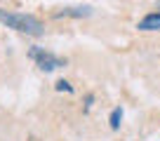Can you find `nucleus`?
I'll return each instance as SVG.
<instances>
[{"label":"nucleus","mask_w":160,"mask_h":141,"mask_svg":"<svg viewBox=\"0 0 160 141\" xmlns=\"http://www.w3.org/2000/svg\"><path fill=\"white\" fill-rule=\"evenodd\" d=\"M92 14V7H64V10L52 12V17H71V19H85V17Z\"/></svg>","instance_id":"3"},{"label":"nucleus","mask_w":160,"mask_h":141,"mask_svg":"<svg viewBox=\"0 0 160 141\" xmlns=\"http://www.w3.org/2000/svg\"><path fill=\"white\" fill-rule=\"evenodd\" d=\"M31 59L38 61V66L45 70V73H50V70H54V68H59V66H64V61H61L59 56H54L52 52L40 50V47H33V50H31Z\"/></svg>","instance_id":"2"},{"label":"nucleus","mask_w":160,"mask_h":141,"mask_svg":"<svg viewBox=\"0 0 160 141\" xmlns=\"http://www.w3.org/2000/svg\"><path fill=\"white\" fill-rule=\"evenodd\" d=\"M0 21L7 24L10 28L19 31V33H28V35H40L42 33V24L31 14H14V12L0 10Z\"/></svg>","instance_id":"1"},{"label":"nucleus","mask_w":160,"mask_h":141,"mask_svg":"<svg viewBox=\"0 0 160 141\" xmlns=\"http://www.w3.org/2000/svg\"><path fill=\"white\" fill-rule=\"evenodd\" d=\"M57 92H68V94H71V92H73V87H71V82H66V80H57Z\"/></svg>","instance_id":"6"},{"label":"nucleus","mask_w":160,"mask_h":141,"mask_svg":"<svg viewBox=\"0 0 160 141\" xmlns=\"http://www.w3.org/2000/svg\"><path fill=\"white\" fill-rule=\"evenodd\" d=\"M160 28V12H151L139 21V31H158Z\"/></svg>","instance_id":"4"},{"label":"nucleus","mask_w":160,"mask_h":141,"mask_svg":"<svg viewBox=\"0 0 160 141\" xmlns=\"http://www.w3.org/2000/svg\"><path fill=\"white\" fill-rule=\"evenodd\" d=\"M120 120H122V108H113V113H111V118H108L111 129H118V127H120Z\"/></svg>","instance_id":"5"}]
</instances>
